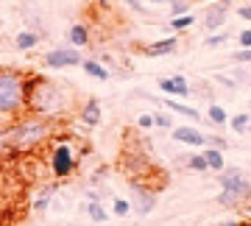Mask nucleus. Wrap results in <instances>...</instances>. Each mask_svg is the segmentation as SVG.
<instances>
[{"label": "nucleus", "mask_w": 251, "mask_h": 226, "mask_svg": "<svg viewBox=\"0 0 251 226\" xmlns=\"http://www.w3.org/2000/svg\"><path fill=\"white\" fill-rule=\"evenodd\" d=\"M25 92H28V112L31 115H42V118L56 120L70 112L67 87L50 81L45 75H28L25 73Z\"/></svg>", "instance_id": "1"}, {"label": "nucleus", "mask_w": 251, "mask_h": 226, "mask_svg": "<svg viewBox=\"0 0 251 226\" xmlns=\"http://www.w3.org/2000/svg\"><path fill=\"white\" fill-rule=\"evenodd\" d=\"M6 131H9V143H11L14 156L34 154L36 148H42V145L56 134V120L25 112L23 118L11 120L9 126H6Z\"/></svg>", "instance_id": "2"}, {"label": "nucleus", "mask_w": 251, "mask_h": 226, "mask_svg": "<svg viewBox=\"0 0 251 226\" xmlns=\"http://www.w3.org/2000/svg\"><path fill=\"white\" fill-rule=\"evenodd\" d=\"M28 112L25 73L0 67V126H9L11 120L23 118Z\"/></svg>", "instance_id": "3"}, {"label": "nucleus", "mask_w": 251, "mask_h": 226, "mask_svg": "<svg viewBox=\"0 0 251 226\" xmlns=\"http://www.w3.org/2000/svg\"><path fill=\"white\" fill-rule=\"evenodd\" d=\"M218 184H221V190L229 193L240 207L251 201V181H249V176L243 173V168H229V165H226L224 171L218 173Z\"/></svg>", "instance_id": "4"}, {"label": "nucleus", "mask_w": 251, "mask_h": 226, "mask_svg": "<svg viewBox=\"0 0 251 226\" xmlns=\"http://www.w3.org/2000/svg\"><path fill=\"white\" fill-rule=\"evenodd\" d=\"M128 196H131V212L140 218L151 215L153 209H156V204H159V190H153V187H148L145 181H134L128 179Z\"/></svg>", "instance_id": "5"}, {"label": "nucleus", "mask_w": 251, "mask_h": 226, "mask_svg": "<svg viewBox=\"0 0 251 226\" xmlns=\"http://www.w3.org/2000/svg\"><path fill=\"white\" fill-rule=\"evenodd\" d=\"M78 168V156L73 151L70 143H59L53 148V154H50V173H53V179H70L73 173Z\"/></svg>", "instance_id": "6"}, {"label": "nucleus", "mask_w": 251, "mask_h": 226, "mask_svg": "<svg viewBox=\"0 0 251 226\" xmlns=\"http://www.w3.org/2000/svg\"><path fill=\"white\" fill-rule=\"evenodd\" d=\"M232 3L234 0H212V3L204 9V14H201V25H204L206 34H218V31H224L226 20H229V11H232Z\"/></svg>", "instance_id": "7"}, {"label": "nucleus", "mask_w": 251, "mask_h": 226, "mask_svg": "<svg viewBox=\"0 0 251 226\" xmlns=\"http://www.w3.org/2000/svg\"><path fill=\"white\" fill-rule=\"evenodd\" d=\"M81 62H84V56H81L78 48H50L45 53V59H42V64H45L48 70H70V67H81Z\"/></svg>", "instance_id": "8"}, {"label": "nucleus", "mask_w": 251, "mask_h": 226, "mask_svg": "<svg viewBox=\"0 0 251 226\" xmlns=\"http://www.w3.org/2000/svg\"><path fill=\"white\" fill-rule=\"evenodd\" d=\"M171 137L181 145H190V148H206V134L196 126H173L171 128Z\"/></svg>", "instance_id": "9"}, {"label": "nucleus", "mask_w": 251, "mask_h": 226, "mask_svg": "<svg viewBox=\"0 0 251 226\" xmlns=\"http://www.w3.org/2000/svg\"><path fill=\"white\" fill-rule=\"evenodd\" d=\"M75 115H78V120H81L87 128H95V126L100 123V118H103L100 100H98V98H87V100L78 106V112H75Z\"/></svg>", "instance_id": "10"}, {"label": "nucleus", "mask_w": 251, "mask_h": 226, "mask_svg": "<svg viewBox=\"0 0 251 226\" xmlns=\"http://www.w3.org/2000/svg\"><path fill=\"white\" fill-rule=\"evenodd\" d=\"M176 48H179V36H165V39H156L151 45H145L143 53L148 59H162V56H171Z\"/></svg>", "instance_id": "11"}, {"label": "nucleus", "mask_w": 251, "mask_h": 226, "mask_svg": "<svg viewBox=\"0 0 251 226\" xmlns=\"http://www.w3.org/2000/svg\"><path fill=\"white\" fill-rule=\"evenodd\" d=\"M56 190H59V181H48V184H42L39 187V193L34 196V201H31V209L34 212H45V209H50V201H53Z\"/></svg>", "instance_id": "12"}, {"label": "nucleus", "mask_w": 251, "mask_h": 226, "mask_svg": "<svg viewBox=\"0 0 251 226\" xmlns=\"http://www.w3.org/2000/svg\"><path fill=\"white\" fill-rule=\"evenodd\" d=\"M92 42V34H90V25L87 23H73L70 28H67V45L73 48H87Z\"/></svg>", "instance_id": "13"}, {"label": "nucleus", "mask_w": 251, "mask_h": 226, "mask_svg": "<svg viewBox=\"0 0 251 226\" xmlns=\"http://www.w3.org/2000/svg\"><path fill=\"white\" fill-rule=\"evenodd\" d=\"M162 106L168 109V112H173V115H181V118L196 120V123H198V120H204L196 106H187V103H181V100H176V98H165V100H162Z\"/></svg>", "instance_id": "14"}, {"label": "nucleus", "mask_w": 251, "mask_h": 226, "mask_svg": "<svg viewBox=\"0 0 251 226\" xmlns=\"http://www.w3.org/2000/svg\"><path fill=\"white\" fill-rule=\"evenodd\" d=\"M81 70L87 73L90 78H95V81H109L112 78V70H106V64H100L98 59H84Z\"/></svg>", "instance_id": "15"}, {"label": "nucleus", "mask_w": 251, "mask_h": 226, "mask_svg": "<svg viewBox=\"0 0 251 226\" xmlns=\"http://www.w3.org/2000/svg\"><path fill=\"white\" fill-rule=\"evenodd\" d=\"M39 39H42V34H39V31L23 28V31L14 36V48H17V50H34V48L39 45Z\"/></svg>", "instance_id": "16"}, {"label": "nucleus", "mask_w": 251, "mask_h": 226, "mask_svg": "<svg viewBox=\"0 0 251 226\" xmlns=\"http://www.w3.org/2000/svg\"><path fill=\"white\" fill-rule=\"evenodd\" d=\"M201 154H204V159H206V165H209V171H215V173H221L226 168V159H224V151L221 148H201Z\"/></svg>", "instance_id": "17"}, {"label": "nucleus", "mask_w": 251, "mask_h": 226, "mask_svg": "<svg viewBox=\"0 0 251 226\" xmlns=\"http://www.w3.org/2000/svg\"><path fill=\"white\" fill-rule=\"evenodd\" d=\"M179 162L187 168V171H193V173H206L209 171V165H206V159H204V154L198 151V154H184V156H179Z\"/></svg>", "instance_id": "18"}, {"label": "nucleus", "mask_w": 251, "mask_h": 226, "mask_svg": "<svg viewBox=\"0 0 251 226\" xmlns=\"http://www.w3.org/2000/svg\"><path fill=\"white\" fill-rule=\"evenodd\" d=\"M84 212H87V218H90L92 224H106L109 221V212H106V207H103L100 201H87Z\"/></svg>", "instance_id": "19"}, {"label": "nucleus", "mask_w": 251, "mask_h": 226, "mask_svg": "<svg viewBox=\"0 0 251 226\" xmlns=\"http://www.w3.org/2000/svg\"><path fill=\"white\" fill-rule=\"evenodd\" d=\"M206 120H209L212 126L224 128L226 123H229V112H226L221 103H209V109H206Z\"/></svg>", "instance_id": "20"}, {"label": "nucleus", "mask_w": 251, "mask_h": 226, "mask_svg": "<svg viewBox=\"0 0 251 226\" xmlns=\"http://www.w3.org/2000/svg\"><path fill=\"white\" fill-rule=\"evenodd\" d=\"M193 25H196V14H181V17H171L165 28H171L176 34H184V31H190Z\"/></svg>", "instance_id": "21"}, {"label": "nucleus", "mask_w": 251, "mask_h": 226, "mask_svg": "<svg viewBox=\"0 0 251 226\" xmlns=\"http://www.w3.org/2000/svg\"><path fill=\"white\" fill-rule=\"evenodd\" d=\"M229 126H232L234 134L246 137L249 134V126H251V115H246V112H240V115H234V118H229Z\"/></svg>", "instance_id": "22"}, {"label": "nucleus", "mask_w": 251, "mask_h": 226, "mask_svg": "<svg viewBox=\"0 0 251 226\" xmlns=\"http://www.w3.org/2000/svg\"><path fill=\"white\" fill-rule=\"evenodd\" d=\"M168 14L171 17H181V14H193V0H176L168 6Z\"/></svg>", "instance_id": "23"}, {"label": "nucleus", "mask_w": 251, "mask_h": 226, "mask_svg": "<svg viewBox=\"0 0 251 226\" xmlns=\"http://www.w3.org/2000/svg\"><path fill=\"white\" fill-rule=\"evenodd\" d=\"M112 215L115 218H128L131 215V201L128 199H112Z\"/></svg>", "instance_id": "24"}, {"label": "nucleus", "mask_w": 251, "mask_h": 226, "mask_svg": "<svg viewBox=\"0 0 251 226\" xmlns=\"http://www.w3.org/2000/svg\"><path fill=\"white\" fill-rule=\"evenodd\" d=\"M171 81H173V87H176V98H187V95H193V90H190V81L184 78V75H171Z\"/></svg>", "instance_id": "25"}, {"label": "nucleus", "mask_w": 251, "mask_h": 226, "mask_svg": "<svg viewBox=\"0 0 251 226\" xmlns=\"http://www.w3.org/2000/svg\"><path fill=\"white\" fill-rule=\"evenodd\" d=\"M229 42V34L226 31H218V34H209L204 39V48H218V45H226Z\"/></svg>", "instance_id": "26"}, {"label": "nucleus", "mask_w": 251, "mask_h": 226, "mask_svg": "<svg viewBox=\"0 0 251 226\" xmlns=\"http://www.w3.org/2000/svg\"><path fill=\"white\" fill-rule=\"evenodd\" d=\"M153 126L162 128V131H171V128H173L171 115H165V112H153Z\"/></svg>", "instance_id": "27"}, {"label": "nucleus", "mask_w": 251, "mask_h": 226, "mask_svg": "<svg viewBox=\"0 0 251 226\" xmlns=\"http://www.w3.org/2000/svg\"><path fill=\"white\" fill-rule=\"evenodd\" d=\"M232 62L234 64H251V48H240V50H234Z\"/></svg>", "instance_id": "28"}, {"label": "nucleus", "mask_w": 251, "mask_h": 226, "mask_svg": "<svg viewBox=\"0 0 251 226\" xmlns=\"http://www.w3.org/2000/svg\"><path fill=\"white\" fill-rule=\"evenodd\" d=\"M215 204H221V207H226V209H234V207H240V204H237V201L232 199V196H229V193H218L215 196Z\"/></svg>", "instance_id": "29"}, {"label": "nucleus", "mask_w": 251, "mask_h": 226, "mask_svg": "<svg viewBox=\"0 0 251 226\" xmlns=\"http://www.w3.org/2000/svg\"><path fill=\"white\" fill-rule=\"evenodd\" d=\"M206 145H209V148H221V151L229 148V143H226L221 134H206Z\"/></svg>", "instance_id": "30"}, {"label": "nucleus", "mask_w": 251, "mask_h": 226, "mask_svg": "<svg viewBox=\"0 0 251 226\" xmlns=\"http://www.w3.org/2000/svg\"><path fill=\"white\" fill-rule=\"evenodd\" d=\"M123 3L128 6V9H134L137 14H151V11L145 9V3H143V0H123Z\"/></svg>", "instance_id": "31"}, {"label": "nucleus", "mask_w": 251, "mask_h": 226, "mask_svg": "<svg viewBox=\"0 0 251 226\" xmlns=\"http://www.w3.org/2000/svg\"><path fill=\"white\" fill-rule=\"evenodd\" d=\"M137 126L143 128H153V115H148V112H145V115H140V118H137Z\"/></svg>", "instance_id": "32"}, {"label": "nucleus", "mask_w": 251, "mask_h": 226, "mask_svg": "<svg viewBox=\"0 0 251 226\" xmlns=\"http://www.w3.org/2000/svg\"><path fill=\"white\" fill-rule=\"evenodd\" d=\"M237 42H240V48H251V28H243L237 34Z\"/></svg>", "instance_id": "33"}, {"label": "nucleus", "mask_w": 251, "mask_h": 226, "mask_svg": "<svg viewBox=\"0 0 251 226\" xmlns=\"http://www.w3.org/2000/svg\"><path fill=\"white\" fill-rule=\"evenodd\" d=\"M237 17L246 20V23H251V3H243V6H237Z\"/></svg>", "instance_id": "34"}, {"label": "nucleus", "mask_w": 251, "mask_h": 226, "mask_svg": "<svg viewBox=\"0 0 251 226\" xmlns=\"http://www.w3.org/2000/svg\"><path fill=\"white\" fill-rule=\"evenodd\" d=\"M215 81H218V84H224V87H229V90H234V87H237V81H232V78H226V75H221V73L215 75Z\"/></svg>", "instance_id": "35"}, {"label": "nucleus", "mask_w": 251, "mask_h": 226, "mask_svg": "<svg viewBox=\"0 0 251 226\" xmlns=\"http://www.w3.org/2000/svg\"><path fill=\"white\" fill-rule=\"evenodd\" d=\"M84 196H87V201H100V193H98V190H92V187L84 193Z\"/></svg>", "instance_id": "36"}, {"label": "nucleus", "mask_w": 251, "mask_h": 226, "mask_svg": "<svg viewBox=\"0 0 251 226\" xmlns=\"http://www.w3.org/2000/svg\"><path fill=\"white\" fill-rule=\"evenodd\" d=\"M215 226H246V224H240V221H221V224H215Z\"/></svg>", "instance_id": "37"}, {"label": "nucleus", "mask_w": 251, "mask_h": 226, "mask_svg": "<svg viewBox=\"0 0 251 226\" xmlns=\"http://www.w3.org/2000/svg\"><path fill=\"white\" fill-rule=\"evenodd\" d=\"M95 3H98V6H109V3H112V0H95Z\"/></svg>", "instance_id": "38"}, {"label": "nucleus", "mask_w": 251, "mask_h": 226, "mask_svg": "<svg viewBox=\"0 0 251 226\" xmlns=\"http://www.w3.org/2000/svg\"><path fill=\"white\" fill-rule=\"evenodd\" d=\"M3 179H6V176H3V168H0V190H3Z\"/></svg>", "instance_id": "39"}, {"label": "nucleus", "mask_w": 251, "mask_h": 226, "mask_svg": "<svg viewBox=\"0 0 251 226\" xmlns=\"http://www.w3.org/2000/svg\"><path fill=\"white\" fill-rule=\"evenodd\" d=\"M249 112H251V98H249Z\"/></svg>", "instance_id": "40"}, {"label": "nucleus", "mask_w": 251, "mask_h": 226, "mask_svg": "<svg viewBox=\"0 0 251 226\" xmlns=\"http://www.w3.org/2000/svg\"><path fill=\"white\" fill-rule=\"evenodd\" d=\"M81 3H90V0H81Z\"/></svg>", "instance_id": "41"}]
</instances>
